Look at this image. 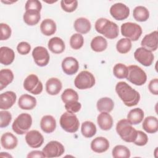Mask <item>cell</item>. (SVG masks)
<instances>
[{"label":"cell","mask_w":158,"mask_h":158,"mask_svg":"<svg viewBox=\"0 0 158 158\" xmlns=\"http://www.w3.org/2000/svg\"><path fill=\"white\" fill-rule=\"evenodd\" d=\"M115 91L123 104L128 107L136 106L139 101V93L125 81H120L117 83Z\"/></svg>","instance_id":"6da1fadb"},{"label":"cell","mask_w":158,"mask_h":158,"mask_svg":"<svg viewBox=\"0 0 158 158\" xmlns=\"http://www.w3.org/2000/svg\"><path fill=\"white\" fill-rule=\"evenodd\" d=\"M94 27L97 32L103 35L107 38L114 39L118 36L119 29L118 25L106 18L98 19Z\"/></svg>","instance_id":"7a4b0ae2"},{"label":"cell","mask_w":158,"mask_h":158,"mask_svg":"<svg viewBox=\"0 0 158 158\" xmlns=\"http://www.w3.org/2000/svg\"><path fill=\"white\" fill-rule=\"evenodd\" d=\"M116 131L120 138L127 143H133L137 136V130L127 119H122L117 122Z\"/></svg>","instance_id":"3957f363"},{"label":"cell","mask_w":158,"mask_h":158,"mask_svg":"<svg viewBox=\"0 0 158 158\" xmlns=\"http://www.w3.org/2000/svg\"><path fill=\"white\" fill-rule=\"evenodd\" d=\"M32 125L31 116L27 113L20 114L14 121L12 128L17 135H23L27 132Z\"/></svg>","instance_id":"277c9868"},{"label":"cell","mask_w":158,"mask_h":158,"mask_svg":"<svg viewBox=\"0 0 158 158\" xmlns=\"http://www.w3.org/2000/svg\"><path fill=\"white\" fill-rule=\"evenodd\" d=\"M60 127L65 131L69 133H75L79 128V120L74 114L65 112L60 118Z\"/></svg>","instance_id":"5b68a950"},{"label":"cell","mask_w":158,"mask_h":158,"mask_svg":"<svg viewBox=\"0 0 158 158\" xmlns=\"http://www.w3.org/2000/svg\"><path fill=\"white\" fill-rule=\"evenodd\" d=\"M127 79L135 85L141 86L146 83L147 75L141 67L136 65H131L128 67Z\"/></svg>","instance_id":"8992f818"},{"label":"cell","mask_w":158,"mask_h":158,"mask_svg":"<svg viewBox=\"0 0 158 158\" xmlns=\"http://www.w3.org/2000/svg\"><path fill=\"white\" fill-rule=\"evenodd\" d=\"M121 33L131 41H137L142 34L141 27L136 23L126 22L121 26Z\"/></svg>","instance_id":"52a82bcc"},{"label":"cell","mask_w":158,"mask_h":158,"mask_svg":"<svg viewBox=\"0 0 158 158\" xmlns=\"http://www.w3.org/2000/svg\"><path fill=\"white\" fill-rule=\"evenodd\" d=\"M95 78L89 72L84 70L78 74L74 80L76 88L80 89H85L92 88L95 84Z\"/></svg>","instance_id":"ba28073f"},{"label":"cell","mask_w":158,"mask_h":158,"mask_svg":"<svg viewBox=\"0 0 158 158\" xmlns=\"http://www.w3.org/2000/svg\"><path fill=\"white\" fill-rule=\"evenodd\" d=\"M23 88L31 94L38 95L42 92L43 86L38 76L35 74H30L25 79Z\"/></svg>","instance_id":"9c48e42d"},{"label":"cell","mask_w":158,"mask_h":158,"mask_svg":"<svg viewBox=\"0 0 158 158\" xmlns=\"http://www.w3.org/2000/svg\"><path fill=\"white\" fill-rule=\"evenodd\" d=\"M45 157H57L61 156L65 152L64 146L57 141L49 142L43 149Z\"/></svg>","instance_id":"30bf717a"},{"label":"cell","mask_w":158,"mask_h":158,"mask_svg":"<svg viewBox=\"0 0 158 158\" xmlns=\"http://www.w3.org/2000/svg\"><path fill=\"white\" fill-rule=\"evenodd\" d=\"M32 56L36 64L40 67L48 65L50 56L48 50L43 46H37L32 51Z\"/></svg>","instance_id":"8fae6325"},{"label":"cell","mask_w":158,"mask_h":158,"mask_svg":"<svg viewBox=\"0 0 158 158\" xmlns=\"http://www.w3.org/2000/svg\"><path fill=\"white\" fill-rule=\"evenodd\" d=\"M135 59L144 66H150L154 59L152 52L143 47L136 49L134 53Z\"/></svg>","instance_id":"7c38bea8"},{"label":"cell","mask_w":158,"mask_h":158,"mask_svg":"<svg viewBox=\"0 0 158 158\" xmlns=\"http://www.w3.org/2000/svg\"><path fill=\"white\" fill-rule=\"evenodd\" d=\"M110 14L115 20H123L129 16L130 9L125 4L117 2L110 7Z\"/></svg>","instance_id":"4fadbf2b"},{"label":"cell","mask_w":158,"mask_h":158,"mask_svg":"<svg viewBox=\"0 0 158 158\" xmlns=\"http://www.w3.org/2000/svg\"><path fill=\"white\" fill-rule=\"evenodd\" d=\"M25 141L30 147L38 148L43 144L44 142V138L40 131L33 130L26 133Z\"/></svg>","instance_id":"5bb4252c"},{"label":"cell","mask_w":158,"mask_h":158,"mask_svg":"<svg viewBox=\"0 0 158 158\" xmlns=\"http://www.w3.org/2000/svg\"><path fill=\"white\" fill-rule=\"evenodd\" d=\"M62 68L65 73L72 75L78 72L79 64L75 58L73 57H67L62 60Z\"/></svg>","instance_id":"9a60e30c"},{"label":"cell","mask_w":158,"mask_h":158,"mask_svg":"<svg viewBox=\"0 0 158 158\" xmlns=\"http://www.w3.org/2000/svg\"><path fill=\"white\" fill-rule=\"evenodd\" d=\"M157 31H154L144 36L141 44L143 48L150 51H155L157 49Z\"/></svg>","instance_id":"2e32d148"},{"label":"cell","mask_w":158,"mask_h":158,"mask_svg":"<svg viewBox=\"0 0 158 158\" xmlns=\"http://www.w3.org/2000/svg\"><path fill=\"white\" fill-rule=\"evenodd\" d=\"M17 96L13 91H6L0 95V109L7 110L10 109L15 102Z\"/></svg>","instance_id":"e0dca14e"},{"label":"cell","mask_w":158,"mask_h":158,"mask_svg":"<svg viewBox=\"0 0 158 158\" xmlns=\"http://www.w3.org/2000/svg\"><path fill=\"white\" fill-rule=\"evenodd\" d=\"M91 148L95 152L102 153L109 148V142L106 138L99 136L93 139L91 143Z\"/></svg>","instance_id":"ac0fdd59"},{"label":"cell","mask_w":158,"mask_h":158,"mask_svg":"<svg viewBox=\"0 0 158 158\" xmlns=\"http://www.w3.org/2000/svg\"><path fill=\"white\" fill-rule=\"evenodd\" d=\"M40 127L44 133H52L56 128V119L50 115L43 116L40 121Z\"/></svg>","instance_id":"d6986e66"},{"label":"cell","mask_w":158,"mask_h":158,"mask_svg":"<svg viewBox=\"0 0 158 158\" xmlns=\"http://www.w3.org/2000/svg\"><path fill=\"white\" fill-rule=\"evenodd\" d=\"M18 105L22 109L31 110L36 105V99L31 95L25 94L19 98Z\"/></svg>","instance_id":"ffe728a7"},{"label":"cell","mask_w":158,"mask_h":158,"mask_svg":"<svg viewBox=\"0 0 158 158\" xmlns=\"http://www.w3.org/2000/svg\"><path fill=\"white\" fill-rule=\"evenodd\" d=\"M99 128L102 130H109L113 125V119L108 112H101L97 118Z\"/></svg>","instance_id":"44dd1931"},{"label":"cell","mask_w":158,"mask_h":158,"mask_svg":"<svg viewBox=\"0 0 158 158\" xmlns=\"http://www.w3.org/2000/svg\"><path fill=\"white\" fill-rule=\"evenodd\" d=\"M1 143L2 146L6 149H13L18 144V140L16 136L10 132L4 133L1 138Z\"/></svg>","instance_id":"7402d4cb"},{"label":"cell","mask_w":158,"mask_h":158,"mask_svg":"<svg viewBox=\"0 0 158 158\" xmlns=\"http://www.w3.org/2000/svg\"><path fill=\"white\" fill-rule=\"evenodd\" d=\"M15 59V53L14 51L6 46H2L0 48V62L1 64L8 65L11 64Z\"/></svg>","instance_id":"603a6c76"},{"label":"cell","mask_w":158,"mask_h":158,"mask_svg":"<svg viewBox=\"0 0 158 158\" xmlns=\"http://www.w3.org/2000/svg\"><path fill=\"white\" fill-rule=\"evenodd\" d=\"M62 87L60 80L57 78H49L46 83V89L50 95H57L59 93Z\"/></svg>","instance_id":"cb8c5ba5"},{"label":"cell","mask_w":158,"mask_h":158,"mask_svg":"<svg viewBox=\"0 0 158 158\" xmlns=\"http://www.w3.org/2000/svg\"><path fill=\"white\" fill-rule=\"evenodd\" d=\"M49 49L54 54H60L65 49V43L64 41L59 37H53L48 41Z\"/></svg>","instance_id":"d4e9b609"},{"label":"cell","mask_w":158,"mask_h":158,"mask_svg":"<svg viewBox=\"0 0 158 158\" xmlns=\"http://www.w3.org/2000/svg\"><path fill=\"white\" fill-rule=\"evenodd\" d=\"M91 28V22L86 18L80 17L76 19L74 22V28L80 34H86L88 33Z\"/></svg>","instance_id":"484cf974"},{"label":"cell","mask_w":158,"mask_h":158,"mask_svg":"<svg viewBox=\"0 0 158 158\" xmlns=\"http://www.w3.org/2000/svg\"><path fill=\"white\" fill-rule=\"evenodd\" d=\"M143 128L148 133H155L158 130V120L156 117L148 116L144 118Z\"/></svg>","instance_id":"4316f807"},{"label":"cell","mask_w":158,"mask_h":158,"mask_svg":"<svg viewBox=\"0 0 158 158\" xmlns=\"http://www.w3.org/2000/svg\"><path fill=\"white\" fill-rule=\"evenodd\" d=\"M23 18L24 22L28 25H35L39 22L41 19L40 12L35 10H26L23 14Z\"/></svg>","instance_id":"83f0119b"},{"label":"cell","mask_w":158,"mask_h":158,"mask_svg":"<svg viewBox=\"0 0 158 158\" xmlns=\"http://www.w3.org/2000/svg\"><path fill=\"white\" fill-rule=\"evenodd\" d=\"M41 33L46 36H51L56 31V24L55 22L50 19H46L42 21L40 25Z\"/></svg>","instance_id":"f1b7e54d"},{"label":"cell","mask_w":158,"mask_h":158,"mask_svg":"<svg viewBox=\"0 0 158 158\" xmlns=\"http://www.w3.org/2000/svg\"><path fill=\"white\" fill-rule=\"evenodd\" d=\"M144 118V112L140 108L131 109L127 115V120L131 125L140 123Z\"/></svg>","instance_id":"f546056e"},{"label":"cell","mask_w":158,"mask_h":158,"mask_svg":"<svg viewBox=\"0 0 158 158\" xmlns=\"http://www.w3.org/2000/svg\"><path fill=\"white\" fill-rule=\"evenodd\" d=\"M97 109L101 112L109 113L114 107V103L112 99L104 97L99 99L97 102Z\"/></svg>","instance_id":"4dcf8cb0"},{"label":"cell","mask_w":158,"mask_h":158,"mask_svg":"<svg viewBox=\"0 0 158 158\" xmlns=\"http://www.w3.org/2000/svg\"><path fill=\"white\" fill-rule=\"evenodd\" d=\"M14 79V74L12 70L8 69H2L0 71V90H2Z\"/></svg>","instance_id":"1f68e13d"},{"label":"cell","mask_w":158,"mask_h":158,"mask_svg":"<svg viewBox=\"0 0 158 158\" xmlns=\"http://www.w3.org/2000/svg\"><path fill=\"white\" fill-rule=\"evenodd\" d=\"M107 47V40L101 36H97L91 40V48L95 52L104 51Z\"/></svg>","instance_id":"d6a6232c"},{"label":"cell","mask_w":158,"mask_h":158,"mask_svg":"<svg viewBox=\"0 0 158 158\" xmlns=\"http://www.w3.org/2000/svg\"><path fill=\"white\" fill-rule=\"evenodd\" d=\"M133 15L136 21L145 22L149 17V12L145 7L139 6L134 9Z\"/></svg>","instance_id":"836d02e7"},{"label":"cell","mask_w":158,"mask_h":158,"mask_svg":"<svg viewBox=\"0 0 158 158\" xmlns=\"http://www.w3.org/2000/svg\"><path fill=\"white\" fill-rule=\"evenodd\" d=\"M81 131L86 138H91L96 133V127L94 123L91 121H85L82 123Z\"/></svg>","instance_id":"e575fe53"},{"label":"cell","mask_w":158,"mask_h":158,"mask_svg":"<svg viewBox=\"0 0 158 158\" xmlns=\"http://www.w3.org/2000/svg\"><path fill=\"white\" fill-rule=\"evenodd\" d=\"M112 156L114 158H128L130 157V151L123 145H117L112 149Z\"/></svg>","instance_id":"d590c367"},{"label":"cell","mask_w":158,"mask_h":158,"mask_svg":"<svg viewBox=\"0 0 158 158\" xmlns=\"http://www.w3.org/2000/svg\"><path fill=\"white\" fill-rule=\"evenodd\" d=\"M62 101L66 104L73 101H78V93L72 88H67L64 91L61 95Z\"/></svg>","instance_id":"8d00e7d4"},{"label":"cell","mask_w":158,"mask_h":158,"mask_svg":"<svg viewBox=\"0 0 158 158\" xmlns=\"http://www.w3.org/2000/svg\"><path fill=\"white\" fill-rule=\"evenodd\" d=\"M116 48L118 52L126 54L128 52L131 48V41L128 38H121L116 44Z\"/></svg>","instance_id":"74e56055"},{"label":"cell","mask_w":158,"mask_h":158,"mask_svg":"<svg viewBox=\"0 0 158 158\" xmlns=\"http://www.w3.org/2000/svg\"><path fill=\"white\" fill-rule=\"evenodd\" d=\"M113 73L119 79L127 78L128 75V67L121 63L117 64L113 68Z\"/></svg>","instance_id":"f35d334b"},{"label":"cell","mask_w":158,"mask_h":158,"mask_svg":"<svg viewBox=\"0 0 158 158\" xmlns=\"http://www.w3.org/2000/svg\"><path fill=\"white\" fill-rule=\"evenodd\" d=\"M84 44V39L83 36L80 33H75L72 35L70 39V44L72 49H79Z\"/></svg>","instance_id":"ab89813d"},{"label":"cell","mask_w":158,"mask_h":158,"mask_svg":"<svg viewBox=\"0 0 158 158\" xmlns=\"http://www.w3.org/2000/svg\"><path fill=\"white\" fill-rule=\"evenodd\" d=\"M62 9L67 12H72L76 10L78 6L77 0H62L60 1Z\"/></svg>","instance_id":"60d3db41"},{"label":"cell","mask_w":158,"mask_h":158,"mask_svg":"<svg viewBox=\"0 0 158 158\" xmlns=\"http://www.w3.org/2000/svg\"><path fill=\"white\" fill-rule=\"evenodd\" d=\"M12 120L11 114L6 110L0 111V127H7Z\"/></svg>","instance_id":"b9f144b4"},{"label":"cell","mask_w":158,"mask_h":158,"mask_svg":"<svg viewBox=\"0 0 158 158\" xmlns=\"http://www.w3.org/2000/svg\"><path fill=\"white\" fill-rule=\"evenodd\" d=\"M148 141V138L147 135L142 131L137 130V136L133 143L139 146H143L147 144Z\"/></svg>","instance_id":"7bdbcfd3"},{"label":"cell","mask_w":158,"mask_h":158,"mask_svg":"<svg viewBox=\"0 0 158 158\" xmlns=\"http://www.w3.org/2000/svg\"><path fill=\"white\" fill-rule=\"evenodd\" d=\"M0 29H1V36L0 39L1 41L6 40L10 38L11 35V28L6 23H0Z\"/></svg>","instance_id":"ee69618b"},{"label":"cell","mask_w":158,"mask_h":158,"mask_svg":"<svg viewBox=\"0 0 158 158\" xmlns=\"http://www.w3.org/2000/svg\"><path fill=\"white\" fill-rule=\"evenodd\" d=\"M42 5L40 1L38 0H28L25 4V10H35L41 11Z\"/></svg>","instance_id":"f6af8a7d"},{"label":"cell","mask_w":158,"mask_h":158,"mask_svg":"<svg viewBox=\"0 0 158 158\" xmlns=\"http://www.w3.org/2000/svg\"><path fill=\"white\" fill-rule=\"evenodd\" d=\"M81 107V104L78 101H73L65 104V109L67 112L75 114L78 112Z\"/></svg>","instance_id":"bcb514c9"},{"label":"cell","mask_w":158,"mask_h":158,"mask_svg":"<svg viewBox=\"0 0 158 158\" xmlns=\"http://www.w3.org/2000/svg\"><path fill=\"white\" fill-rule=\"evenodd\" d=\"M17 52L21 55H26L28 54L31 50V46L29 43L25 41H22L19 43L17 46Z\"/></svg>","instance_id":"7dc6e473"},{"label":"cell","mask_w":158,"mask_h":158,"mask_svg":"<svg viewBox=\"0 0 158 158\" xmlns=\"http://www.w3.org/2000/svg\"><path fill=\"white\" fill-rule=\"evenodd\" d=\"M148 88L152 94L154 95H157L158 94V79L154 78L151 80L148 85Z\"/></svg>","instance_id":"c3c4849f"},{"label":"cell","mask_w":158,"mask_h":158,"mask_svg":"<svg viewBox=\"0 0 158 158\" xmlns=\"http://www.w3.org/2000/svg\"><path fill=\"white\" fill-rule=\"evenodd\" d=\"M27 157L30 158V157H45L44 154H43V151H33L30 152L28 153V154L27 155Z\"/></svg>","instance_id":"681fc988"},{"label":"cell","mask_w":158,"mask_h":158,"mask_svg":"<svg viewBox=\"0 0 158 158\" xmlns=\"http://www.w3.org/2000/svg\"><path fill=\"white\" fill-rule=\"evenodd\" d=\"M0 156L2 157H12V156L9 154L7 152H1Z\"/></svg>","instance_id":"f907efd6"}]
</instances>
